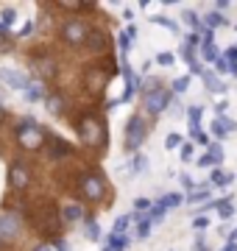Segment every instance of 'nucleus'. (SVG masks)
Returning <instances> with one entry per match:
<instances>
[{"label": "nucleus", "instance_id": "6", "mask_svg": "<svg viewBox=\"0 0 237 251\" xmlns=\"http://www.w3.org/2000/svg\"><path fill=\"white\" fill-rule=\"evenodd\" d=\"M78 190H81V196L87 198V201L98 204V201H103V196H106V181H103V176H100V173L90 171V173H84V176H81Z\"/></svg>", "mask_w": 237, "mask_h": 251}, {"label": "nucleus", "instance_id": "5", "mask_svg": "<svg viewBox=\"0 0 237 251\" xmlns=\"http://www.w3.org/2000/svg\"><path fill=\"white\" fill-rule=\"evenodd\" d=\"M62 42L67 48H81V45H87V36H90V25L84 23L81 17H70L67 23L62 25Z\"/></svg>", "mask_w": 237, "mask_h": 251}, {"label": "nucleus", "instance_id": "54", "mask_svg": "<svg viewBox=\"0 0 237 251\" xmlns=\"http://www.w3.org/2000/svg\"><path fill=\"white\" fill-rule=\"evenodd\" d=\"M223 251H237V243H232V240H229L226 246H223Z\"/></svg>", "mask_w": 237, "mask_h": 251}, {"label": "nucleus", "instance_id": "12", "mask_svg": "<svg viewBox=\"0 0 237 251\" xmlns=\"http://www.w3.org/2000/svg\"><path fill=\"white\" fill-rule=\"evenodd\" d=\"M237 128V123L235 120H229V117H218V120H212V126H210V131L215 134V140H223V137H229L232 131Z\"/></svg>", "mask_w": 237, "mask_h": 251}, {"label": "nucleus", "instance_id": "55", "mask_svg": "<svg viewBox=\"0 0 237 251\" xmlns=\"http://www.w3.org/2000/svg\"><path fill=\"white\" fill-rule=\"evenodd\" d=\"M229 73H232V75H237V62H235V64H229Z\"/></svg>", "mask_w": 237, "mask_h": 251}, {"label": "nucleus", "instance_id": "43", "mask_svg": "<svg viewBox=\"0 0 237 251\" xmlns=\"http://www.w3.org/2000/svg\"><path fill=\"white\" fill-rule=\"evenodd\" d=\"M179 151H182V159H184V162H190V159H192V153H195V148H192L190 143H184Z\"/></svg>", "mask_w": 237, "mask_h": 251}, {"label": "nucleus", "instance_id": "19", "mask_svg": "<svg viewBox=\"0 0 237 251\" xmlns=\"http://www.w3.org/2000/svg\"><path fill=\"white\" fill-rule=\"evenodd\" d=\"M47 95H45V84H31L25 90V100L28 103H37V100H45Z\"/></svg>", "mask_w": 237, "mask_h": 251}, {"label": "nucleus", "instance_id": "40", "mask_svg": "<svg viewBox=\"0 0 237 251\" xmlns=\"http://www.w3.org/2000/svg\"><path fill=\"white\" fill-rule=\"evenodd\" d=\"M59 9H64V11H81V0H75V3H70V0H59Z\"/></svg>", "mask_w": 237, "mask_h": 251}, {"label": "nucleus", "instance_id": "50", "mask_svg": "<svg viewBox=\"0 0 237 251\" xmlns=\"http://www.w3.org/2000/svg\"><path fill=\"white\" fill-rule=\"evenodd\" d=\"M223 59H226L229 64H235V62H237V48H229L226 53H223Z\"/></svg>", "mask_w": 237, "mask_h": 251}, {"label": "nucleus", "instance_id": "59", "mask_svg": "<svg viewBox=\"0 0 237 251\" xmlns=\"http://www.w3.org/2000/svg\"><path fill=\"white\" fill-rule=\"evenodd\" d=\"M103 251H109V249H103Z\"/></svg>", "mask_w": 237, "mask_h": 251}, {"label": "nucleus", "instance_id": "8", "mask_svg": "<svg viewBox=\"0 0 237 251\" xmlns=\"http://www.w3.org/2000/svg\"><path fill=\"white\" fill-rule=\"evenodd\" d=\"M170 100H173V92L167 87H156V90L145 92V109L151 115H162L165 109L170 106Z\"/></svg>", "mask_w": 237, "mask_h": 251}, {"label": "nucleus", "instance_id": "2", "mask_svg": "<svg viewBox=\"0 0 237 251\" xmlns=\"http://www.w3.org/2000/svg\"><path fill=\"white\" fill-rule=\"evenodd\" d=\"M34 226H37L39 234H45V237H53L62 232V215H59V206L56 204H42L37 206V215H34Z\"/></svg>", "mask_w": 237, "mask_h": 251}, {"label": "nucleus", "instance_id": "49", "mask_svg": "<svg viewBox=\"0 0 237 251\" xmlns=\"http://www.w3.org/2000/svg\"><path fill=\"white\" fill-rule=\"evenodd\" d=\"M195 143H201V145H210V137H207V131H204V128H201V131H195Z\"/></svg>", "mask_w": 237, "mask_h": 251}, {"label": "nucleus", "instance_id": "4", "mask_svg": "<svg viewBox=\"0 0 237 251\" xmlns=\"http://www.w3.org/2000/svg\"><path fill=\"white\" fill-rule=\"evenodd\" d=\"M148 137V123L142 115H131L126 123V131H123V148H126L128 153L140 151V145L145 143Z\"/></svg>", "mask_w": 237, "mask_h": 251}, {"label": "nucleus", "instance_id": "46", "mask_svg": "<svg viewBox=\"0 0 237 251\" xmlns=\"http://www.w3.org/2000/svg\"><path fill=\"white\" fill-rule=\"evenodd\" d=\"M207 226H210V218L207 215H198L195 221H192V229H207Z\"/></svg>", "mask_w": 237, "mask_h": 251}, {"label": "nucleus", "instance_id": "26", "mask_svg": "<svg viewBox=\"0 0 237 251\" xmlns=\"http://www.w3.org/2000/svg\"><path fill=\"white\" fill-rule=\"evenodd\" d=\"M167 215V209H165V204L162 201H156L154 206H151V212H148V218H151V224H159L162 218Z\"/></svg>", "mask_w": 237, "mask_h": 251}, {"label": "nucleus", "instance_id": "23", "mask_svg": "<svg viewBox=\"0 0 237 251\" xmlns=\"http://www.w3.org/2000/svg\"><path fill=\"white\" fill-rule=\"evenodd\" d=\"M182 20L192 28V34H201V31H204V25H201V17L195 14V11H184V17H182Z\"/></svg>", "mask_w": 237, "mask_h": 251}, {"label": "nucleus", "instance_id": "7", "mask_svg": "<svg viewBox=\"0 0 237 251\" xmlns=\"http://www.w3.org/2000/svg\"><path fill=\"white\" fill-rule=\"evenodd\" d=\"M106 84H109V73L103 70L100 64H90V67L84 70V87H87L92 95H100V92L106 90Z\"/></svg>", "mask_w": 237, "mask_h": 251}, {"label": "nucleus", "instance_id": "58", "mask_svg": "<svg viewBox=\"0 0 237 251\" xmlns=\"http://www.w3.org/2000/svg\"><path fill=\"white\" fill-rule=\"evenodd\" d=\"M3 246H6V240H3V234H0V251H3Z\"/></svg>", "mask_w": 237, "mask_h": 251}, {"label": "nucleus", "instance_id": "11", "mask_svg": "<svg viewBox=\"0 0 237 251\" xmlns=\"http://www.w3.org/2000/svg\"><path fill=\"white\" fill-rule=\"evenodd\" d=\"M45 148H47V156H50V159H67V156L73 153L70 143H64L62 137H50V134H47Z\"/></svg>", "mask_w": 237, "mask_h": 251}, {"label": "nucleus", "instance_id": "27", "mask_svg": "<svg viewBox=\"0 0 237 251\" xmlns=\"http://www.w3.org/2000/svg\"><path fill=\"white\" fill-rule=\"evenodd\" d=\"M159 201H162V204H165V209H176V206L182 204L184 198L179 196V193H167V196H162V198H159Z\"/></svg>", "mask_w": 237, "mask_h": 251}, {"label": "nucleus", "instance_id": "16", "mask_svg": "<svg viewBox=\"0 0 237 251\" xmlns=\"http://www.w3.org/2000/svg\"><path fill=\"white\" fill-rule=\"evenodd\" d=\"M103 249H109V251H128V234H109L106 243H103Z\"/></svg>", "mask_w": 237, "mask_h": 251}, {"label": "nucleus", "instance_id": "42", "mask_svg": "<svg viewBox=\"0 0 237 251\" xmlns=\"http://www.w3.org/2000/svg\"><path fill=\"white\" fill-rule=\"evenodd\" d=\"M151 229H154V224H151V221L140 224V226H137V237H140V240H145L148 234H151Z\"/></svg>", "mask_w": 237, "mask_h": 251}, {"label": "nucleus", "instance_id": "14", "mask_svg": "<svg viewBox=\"0 0 237 251\" xmlns=\"http://www.w3.org/2000/svg\"><path fill=\"white\" fill-rule=\"evenodd\" d=\"M37 73L45 81H53L56 75H59V67H56L53 59H37Z\"/></svg>", "mask_w": 237, "mask_h": 251}, {"label": "nucleus", "instance_id": "51", "mask_svg": "<svg viewBox=\"0 0 237 251\" xmlns=\"http://www.w3.org/2000/svg\"><path fill=\"white\" fill-rule=\"evenodd\" d=\"M198 165H201V168H212V165H215V159L207 153V156H201V159H198ZM215 168H218V165H215Z\"/></svg>", "mask_w": 237, "mask_h": 251}, {"label": "nucleus", "instance_id": "33", "mask_svg": "<svg viewBox=\"0 0 237 251\" xmlns=\"http://www.w3.org/2000/svg\"><path fill=\"white\" fill-rule=\"evenodd\" d=\"M156 64H162V67H173V64H176V56L167 53V50H162V53L156 56Z\"/></svg>", "mask_w": 237, "mask_h": 251}, {"label": "nucleus", "instance_id": "36", "mask_svg": "<svg viewBox=\"0 0 237 251\" xmlns=\"http://www.w3.org/2000/svg\"><path fill=\"white\" fill-rule=\"evenodd\" d=\"M118 45H120V50H123V56H128V50H131V36H128L126 31L118 36Z\"/></svg>", "mask_w": 237, "mask_h": 251}, {"label": "nucleus", "instance_id": "18", "mask_svg": "<svg viewBox=\"0 0 237 251\" xmlns=\"http://www.w3.org/2000/svg\"><path fill=\"white\" fill-rule=\"evenodd\" d=\"M45 109L50 112V115H62L64 112V98L62 95H56V92H50L45 98Z\"/></svg>", "mask_w": 237, "mask_h": 251}, {"label": "nucleus", "instance_id": "1", "mask_svg": "<svg viewBox=\"0 0 237 251\" xmlns=\"http://www.w3.org/2000/svg\"><path fill=\"white\" fill-rule=\"evenodd\" d=\"M14 140H17V145L23 151H39V148H45L47 134L37 120H23V123L14 128Z\"/></svg>", "mask_w": 237, "mask_h": 251}, {"label": "nucleus", "instance_id": "39", "mask_svg": "<svg viewBox=\"0 0 237 251\" xmlns=\"http://www.w3.org/2000/svg\"><path fill=\"white\" fill-rule=\"evenodd\" d=\"M210 156L215 159V165H220V159H223V148H220V143H210Z\"/></svg>", "mask_w": 237, "mask_h": 251}, {"label": "nucleus", "instance_id": "30", "mask_svg": "<svg viewBox=\"0 0 237 251\" xmlns=\"http://www.w3.org/2000/svg\"><path fill=\"white\" fill-rule=\"evenodd\" d=\"M204 198H210V190H192L184 201H187V204H204Z\"/></svg>", "mask_w": 237, "mask_h": 251}, {"label": "nucleus", "instance_id": "45", "mask_svg": "<svg viewBox=\"0 0 237 251\" xmlns=\"http://www.w3.org/2000/svg\"><path fill=\"white\" fill-rule=\"evenodd\" d=\"M195 45H201V34H190L184 42V48H190V50H195Z\"/></svg>", "mask_w": 237, "mask_h": 251}, {"label": "nucleus", "instance_id": "17", "mask_svg": "<svg viewBox=\"0 0 237 251\" xmlns=\"http://www.w3.org/2000/svg\"><path fill=\"white\" fill-rule=\"evenodd\" d=\"M201 78H204V84H207V90H210V92H218V95H220V92H226V84H223L215 73L204 70V75H201Z\"/></svg>", "mask_w": 237, "mask_h": 251}, {"label": "nucleus", "instance_id": "13", "mask_svg": "<svg viewBox=\"0 0 237 251\" xmlns=\"http://www.w3.org/2000/svg\"><path fill=\"white\" fill-rule=\"evenodd\" d=\"M20 232V218L17 215H3L0 218V234H3V240L6 237H14Z\"/></svg>", "mask_w": 237, "mask_h": 251}, {"label": "nucleus", "instance_id": "22", "mask_svg": "<svg viewBox=\"0 0 237 251\" xmlns=\"http://www.w3.org/2000/svg\"><path fill=\"white\" fill-rule=\"evenodd\" d=\"M204 25L210 28H220V25H226V17H223V14H220V11H210V14H207V17H204Z\"/></svg>", "mask_w": 237, "mask_h": 251}, {"label": "nucleus", "instance_id": "57", "mask_svg": "<svg viewBox=\"0 0 237 251\" xmlns=\"http://www.w3.org/2000/svg\"><path fill=\"white\" fill-rule=\"evenodd\" d=\"M3 120H6V109L0 106V123H3Z\"/></svg>", "mask_w": 237, "mask_h": 251}, {"label": "nucleus", "instance_id": "52", "mask_svg": "<svg viewBox=\"0 0 237 251\" xmlns=\"http://www.w3.org/2000/svg\"><path fill=\"white\" fill-rule=\"evenodd\" d=\"M182 184H184L187 190H190V193H192V187H195V184H192V179L187 176V173H182Z\"/></svg>", "mask_w": 237, "mask_h": 251}, {"label": "nucleus", "instance_id": "15", "mask_svg": "<svg viewBox=\"0 0 237 251\" xmlns=\"http://www.w3.org/2000/svg\"><path fill=\"white\" fill-rule=\"evenodd\" d=\"M87 48H90L92 53L106 50V34H103V31H90V36H87Z\"/></svg>", "mask_w": 237, "mask_h": 251}, {"label": "nucleus", "instance_id": "21", "mask_svg": "<svg viewBox=\"0 0 237 251\" xmlns=\"http://www.w3.org/2000/svg\"><path fill=\"white\" fill-rule=\"evenodd\" d=\"M212 176V184H218V187H226V184H232V173H226V171H220V168H215V171L210 173Z\"/></svg>", "mask_w": 237, "mask_h": 251}, {"label": "nucleus", "instance_id": "37", "mask_svg": "<svg viewBox=\"0 0 237 251\" xmlns=\"http://www.w3.org/2000/svg\"><path fill=\"white\" fill-rule=\"evenodd\" d=\"M154 23H156V25H162V28H167L170 34H176V31H179V25H176L173 20H167V17H154Z\"/></svg>", "mask_w": 237, "mask_h": 251}, {"label": "nucleus", "instance_id": "10", "mask_svg": "<svg viewBox=\"0 0 237 251\" xmlns=\"http://www.w3.org/2000/svg\"><path fill=\"white\" fill-rule=\"evenodd\" d=\"M0 81L6 84V87H14V90H23L25 92L31 87V78H28L23 70H11V67H3L0 70Z\"/></svg>", "mask_w": 237, "mask_h": 251}, {"label": "nucleus", "instance_id": "34", "mask_svg": "<svg viewBox=\"0 0 237 251\" xmlns=\"http://www.w3.org/2000/svg\"><path fill=\"white\" fill-rule=\"evenodd\" d=\"M182 137H179V134H167V137H165V148H167V151H173V148H182Z\"/></svg>", "mask_w": 237, "mask_h": 251}, {"label": "nucleus", "instance_id": "28", "mask_svg": "<svg viewBox=\"0 0 237 251\" xmlns=\"http://www.w3.org/2000/svg\"><path fill=\"white\" fill-rule=\"evenodd\" d=\"M128 226H131V215H120L118 221H115V229H112V234H126Z\"/></svg>", "mask_w": 237, "mask_h": 251}, {"label": "nucleus", "instance_id": "35", "mask_svg": "<svg viewBox=\"0 0 237 251\" xmlns=\"http://www.w3.org/2000/svg\"><path fill=\"white\" fill-rule=\"evenodd\" d=\"M14 20H17L14 9H6L3 14H0V25H3V28H9V25H14Z\"/></svg>", "mask_w": 237, "mask_h": 251}, {"label": "nucleus", "instance_id": "3", "mask_svg": "<svg viewBox=\"0 0 237 251\" xmlns=\"http://www.w3.org/2000/svg\"><path fill=\"white\" fill-rule=\"evenodd\" d=\"M78 137L87 148H103L106 145V131L98 115H84L78 120Z\"/></svg>", "mask_w": 237, "mask_h": 251}, {"label": "nucleus", "instance_id": "20", "mask_svg": "<svg viewBox=\"0 0 237 251\" xmlns=\"http://www.w3.org/2000/svg\"><path fill=\"white\" fill-rule=\"evenodd\" d=\"M201 115H204V109H201V106H190V112H187V123H190V134H195V131H201Z\"/></svg>", "mask_w": 237, "mask_h": 251}, {"label": "nucleus", "instance_id": "32", "mask_svg": "<svg viewBox=\"0 0 237 251\" xmlns=\"http://www.w3.org/2000/svg\"><path fill=\"white\" fill-rule=\"evenodd\" d=\"M84 224H87V237H90V240H98V237H100V229H98V224H95L92 218H87Z\"/></svg>", "mask_w": 237, "mask_h": 251}, {"label": "nucleus", "instance_id": "29", "mask_svg": "<svg viewBox=\"0 0 237 251\" xmlns=\"http://www.w3.org/2000/svg\"><path fill=\"white\" fill-rule=\"evenodd\" d=\"M187 87H190V75H182V78H176L173 84H170V92L182 95V92H187Z\"/></svg>", "mask_w": 237, "mask_h": 251}, {"label": "nucleus", "instance_id": "44", "mask_svg": "<svg viewBox=\"0 0 237 251\" xmlns=\"http://www.w3.org/2000/svg\"><path fill=\"white\" fill-rule=\"evenodd\" d=\"M187 67H190V73H192V75H204V67H201V62H198V59H190V62H187Z\"/></svg>", "mask_w": 237, "mask_h": 251}, {"label": "nucleus", "instance_id": "53", "mask_svg": "<svg viewBox=\"0 0 237 251\" xmlns=\"http://www.w3.org/2000/svg\"><path fill=\"white\" fill-rule=\"evenodd\" d=\"M34 251H53V249H50V243H39V246H37Z\"/></svg>", "mask_w": 237, "mask_h": 251}, {"label": "nucleus", "instance_id": "9", "mask_svg": "<svg viewBox=\"0 0 237 251\" xmlns=\"http://www.w3.org/2000/svg\"><path fill=\"white\" fill-rule=\"evenodd\" d=\"M9 184L14 190H25L28 184H31V168L23 165V162H14L9 168Z\"/></svg>", "mask_w": 237, "mask_h": 251}, {"label": "nucleus", "instance_id": "41", "mask_svg": "<svg viewBox=\"0 0 237 251\" xmlns=\"http://www.w3.org/2000/svg\"><path fill=\"white\" fill-rule=\"evenodd\" d=\"M142 171H148V156H142V153H140L137 159H134V176H137V173H142Z\"/></svg>", "mask_w": 237, "mask_h": 251}, {"label": "nucleus", "instance_id": "24", "mask_svg": "<svg viewBox=\"0 0 237 251\" xmlns=\"http://www.w3.org/2000/svg\"><path fill=\"white\" fill-rule=\"evenodd\" d=\"M62 218H64V221H78V218H84V206H78V204H70V206H64Z\"/></svg>", "mask_w": 237, "mask_h": 251}, {"label": "nucleus", "instance_id": "47", "mask_svg": "<svg viewBox=\"0 0 237 251\" xmlns=\"http://www.w3.org/2000/svg\"><path fill=\"white\" fill-rule=\"evenodd\" d=\"M215 70H218V73H229V62L223 59V56H218V59H215Z\"/></svg>", "mask_w": 237, "mask_h": 251}, {"label": "nucleus", "instance_id": "48", "mask_svg": "<svg viewBox=\"0 0 237 251\" xmlns=\"http://www.w3.org/2000/svg\"><path fill=\"white\" fill-rule=\"evenodd\" d=\"M50 249L53 251H67V243H64L62 237H56V240H50Z\"/></svg>", "mask_w": 237, "mask_h": 251}, {"label": "nucleus", "instance_id": "56", "mask_svg": "<svg viewBox=\"0 0 237 251\" xmlns=\"http://www.w3.org/2000/svg\"><path fill=\"white\" fill-rule=\"evenodd\" d=\"M229 240H232V243H237V229H235L232 234H229Z\"/></svg>", "mask_w": 237, "mask_h": 251}, {"label": "nucleus", "instance_id": "25", "mask_svg": "<svg viewBox=\"0 0 237 251\" xmlns=\"http://www.w3.org/2000/svg\"><path fill=\"white\" fill-rule=\"evenodd\" d=\"M201 56H204V62H215L218 59V48L212 45V42H201Z\"/></svg>", "mask_w": 237, "mask_h": 251}, {"label": "nucleus", "instance_id": "38", "mask_svg": "<svg viewBox=\"0 0 237 251\" xmlns=\"http://www.w3.org/2000/svg\"><path fill=\"white\" fill-rule=\"evenodd\" d=\"M151 206H154L151 198H137V201H134V209H137V212H151Z\"/></svg>", "mask_w": 237, "mask_h": 251}, {"label": "nucleus", "instance_id": "31", "mask_svg": "<svg viewBox=\"0 0 237 251\" xmlns=\"http://www.w3.org/2000/svg\"><path fill=\"white\" fill-rule=\"evenodd\" d=\"M218 212H220V218H232V215H235V206H232V201H229V198L218 201Z\"/></svg>", "mask_w": 237, "mask_h": 251}]
</instances>
